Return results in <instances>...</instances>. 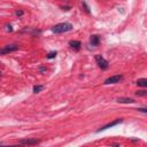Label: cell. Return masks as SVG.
I'll return each mask as SVG.
<instances>
[{
  "mask_svg": "<svg viewBox=\"0 0 147 147\" xmlns=\"http://www.w3.org/2000/svg\"><path fill=\"white\" fill-rule=\"evenodd\" d=\"M16 16H22L23 15V10H16Z\"/></svg>",
  "mask_w": 147,
  "mask_h": 147,
  "instance_id": "9a60e30c",
  "label": "cell"
},
{
  "mask_svg": "<svg viewBox=\"0 0 147 147\" xmlns=\"http://www.w3.org/2000/svg\"><path fill=\"white\" fill-rule=\"evenodd\" d=\"M0 75H1V72H0Z\"/></svg>",
  "mask_w": 147,
  "mask_h": 147,
  "instance_id": "ac0fdd59",
  "label": "cell"
},
{
  "mask_svg": "<svg viewBox=\"0 0 147 147\" xmlns=\"http://www.w3.org/2000/svg\"><path fill=\"white\" fill-rule=\"evenodd\" d=\"M42 88H44L42 85H34V86H33V92H34V93H38V92H40Z\"/></svg>",
  "mask_w": 147,
  "mask_h": 147,
  "instance_id": "8fae6325",
  "label": "cell"
},
{
  "mask_svg": "<svg viewBox=\"0 0 147 147\" xmlns=\"http://www.w3.org/2000/svg\"><path fill=\"white\" fill-rule=\"evenodd\" d=\"M83 6L85 7V11H86V13H90V10H88V7L86 6V3H85V2H83Z\"/></svg>",
  "mask_w": 147,
  "mask_h": 147,
  "instance_id": "2e32d148",
  "label": "cell"
},
{
  "mask_svg": "<svg viewBox=\"0 0 147 147\" xmlns=\"http://www.w3.org/2000/svg\"><path fill=\"white\" fill-rule=\"evenodd\" d=\"M122 79H123L122 75H115V76H111V77L107 78L105 80V84L106 85H108V84H116V83H119Z\"/></svg>",
  "mask_w": 147,
  "mask_h": 147,
  "instance_id": "5b68a950",
  "label": "cell"
},
{
  "mask_svg": "<svg viewBox=\"0 0 147 147\" xmlns=\"http://www.w3.org/2000/svg\"><path fill=\"white\" fill-rule=\"evenodd\" d=\"M137 85L141 86V87H146L147 86V79L146 78H140L137 80Z\"/></svg>",
  "mask_w": 147,
  "mask_h": 147,
  "instance_id": "30bf717a",
  "label": "cell"
},
{
  "mask_svg": "<svg viewBox=\"0 0 147 147\" xmlns=\"http://www.w3.org/2000/svg\"><path fill=\"white\" fill-rule=\"evenodd\" d=\"M56 54H57L56 52H51V53H48V54L46 55V57H47V59H53V57L56 56Z\"/></svg>",
  "mask_w": 147,
  "mask_h": 147,
  "instance_id": "4fadbf2b",
  "label": "cell"
},
{
  "mask_svg": "<svg viewBox=\"0 0 147 147\" xmlns=\"http://www.w3.org/2000/svg\"><path fill=\"white\" fill-rule=\"evenodd\" d=\"M40 141L38 139H33V138H25V139H21L18 141V144L23 147H28V146H33V145H37L39 144Z\"/></svg>",
  "mask_w": 147,
  "mask_h": 147,
  "instance_id": "7a4b0ae2",
  "label": "cell"
},
{
  "mask_svg": "<svg viewBox=\"0 0 147 147\" xmlns=\"http://www.w3.org/2000/svg\"><path fill=\"white\" fill-rule=\"evenodd\" d=\"M138 110H139V111H142V113H146V111H147L146 108H138Z\"/></svg>",
  "mask_w": 147,
  "mask_h": 147,
  "instance_id": "e0dca14e",
  "label": "cell"
},
{
  "mask_svg": "<svg viewBox=\"0 0 147 147\" xmlns=\"http://www.w3.org/2000/svg\"><path fill=\"white\" fill-rule=\"evenodd\" d=\"M18 49V46L17 45H7L5 46L3 48L0 49V55L2 54H8V53H11V52H15Z\"/></svg>",
  "mask_w": 147,
  "mask_h": 147,
  "instance_id": "277c9868",
  "label": "cell"
},
{
  "mask_svg": "<svg viewBox=\"0 0 147 147\" xmlns=\"http://www.w3.org/2000/svg\"><path fill=\"white\" fill-rule=\"evenodd\" d=\"M95 61H96L98 65H99L101 69H103V70H106V69L108 68V65H109L108 61H107L105 57H102L101 55H95Z\"/></svg>",
  "mask_w": 147,
  "mask_h": 147,
  "instance_id": "3957f363",
  "label": "cell"
},
{
  "mask_svg": "<svg viewBox=\"0 0 147 147\" xmlns=\"http://www.w3.org/2000/svg\"><path fill=\"white\" fill-rule=\"evenodd\" d=\"M71 29H72V25H71L70 23L64 22V23H59V24L54 25L53 29H52V31H53L54 33H63V32L70 31Z\"/></svg>",
  "mask_w": 147,
  "mask_h": 147,
  "instance_id": "6da1fadb",
  "label": "cell"
},
{
  "mask_svg": "<svg viewBox=\"0 0 147 147\" xmlns=\"http://www.w3.org/2000/svg\"><path fill=\"white\" fill-rule=\"evenodd\" d=\"M99 42H100V37H99V36H96V34L91 36V44H92L93 46H98Z\"/></svg>",
  "mask_w": 147,
  "mask_h": 147,
  "instance_id": "ba28073f",
  "label": "cell"
},
{
  "mask_svg": "<svg viewBox=\"0 0 147 147\" xmlns=\"http://www.w3.org/2000/svg\"><path fill=\"white\" fill-rule=\"evenodd\" d=\"M69 45H70V47H71L72 49L79 51V49H80V46H82V42H80L79 40H70V41H69Z\"/></svg>",
  "mask_w": 147,
  "mask_h": 147,
  "instance_id": "52a82bcc",
  "label": "cell"
},
{
  "mask_svg": "<svg viewBox=\"0 0 147 147\" xmlns=\"http://www.w3.org/2000/svg\"><path fill=\"white\" fill-rule=\"evenodd\" d=\"M122 122H123V118H118V119H115L114 122L107 123L106 125L101 126V127L98 130V132H100V131H105V130H107V129H110V127H113V126H115V125H117V124H119V123H122Z\"/></svg>",
  "mask_w": 147,
  "mask_h": 147,
  "instance_id": "8992f818",
  "label": "cell"
},
{
  "mask_svg": "<svg viewBox=\"0 0 147 147\" xmlns=\"http://www.w3.org/2000/svg\"><path fill=\"white\" fill-rule=\"evenodd\" d=\"M0 64H1V63H0Z\"/></svg>",
  "mask_w": 147,
  "mask_h": 147,
  "instance_id": "d6986e66",
  "label": "cell"
},
{
  "mask_svg": "<svg viewBox=\"0 0 147 147\" xmlns=\"http://www.w3.org/2000/svg\"><path fill=\"white\" fill-rule=\"evenodd\" d=\"M136 94L139 95V96H146L147 95V91L146 90H140V91H137Z\"/></svg>",
  "mask_w": 147,
  "mask_h": 147,
  "instance_id": "7c38bea8",
  "label": "cell"
},
{
  "mask_svg": "<svg viewBox=\"0 0 147 147\" xmlns=\"http://www.w3.org/2000/svg\"><path fill=\"white\" fill-rule=\"evenodd\" d=\"M0 147H23V146H21L20 144H16V145H0Z\"/></svg>",
  "mask_w": 147,
  "mask_h": 147,
  "instance_id": "5bb4252c",
  "label": "cell"
},
{
  "mask_svg": "<svg viewBox=\"0 0 147 147\" xmlns=\"http://www.w3.org/2000/svg\"><path fill=\"white\" fill-rule=\"evenodd\" d=\"M117 102H119V103H133L134 100L131 98H118Z\"/></svg>",
  "mask_w": 147,
  "mask_h": 147,
  "instance_id": "9c48e42d",
  "label": "cell"
}]
</instances>
